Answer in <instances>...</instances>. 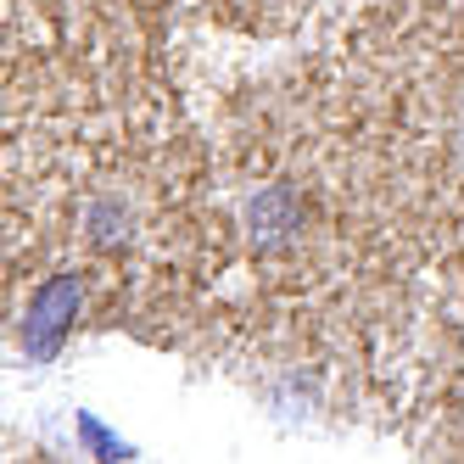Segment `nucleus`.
I'll return each instance as SVG.
<instances>
[{
	"label": "nucleus",
	"instance_id": "obj_1",
	"mask_svg": "<svg viewBox=\"0 0 464 464\" xmlns=\"http://www.w3.org/2000/svg\"><path fill=\"white\" fill-rule=\"evenodd\" d=\"M79 303H84V280L73 269H62L45 285H34L28 314H23V353L34 363H51L62 353V342H68V330L79 319Z\"/></svg>",
	"mask_w": 464,
	"mask_h": 464
},
{
	"label": "nucleus",
	"instance_id": "obj_2",
	"mask_svg": "<svg viewBox=\"0 0 464 464\" xmlns=\"http://www.w3.org/2000/svg\"><path fill=\"white\" fill-rule=\"evenodd\" d=\"M296 229H303V208H296V190L291 185H263L252 202H246V236H252V246L257 252H275V246H285Z\"/></svg>",
	"mask_w": 464,
	"mask_h": 464
},
{
	"label": "nucleus",
	"instance_id": "obj_3",
	"mask_svg": "<svg viewBox=\"0 0 464 464\" xmlns=\"http://www.w3.org/2000/svg\"><path fill=\"white\" fill-rule=\"evenodd\" d=\"M84 229H90V246L95 252H112L129 241V208H123V196H95L90 213H84Z\"/></svg>",
	"mask_w": 464,
	"mask_h": 464
},
{
	"label": "nucleus",
	"instance_id": "obj_4",
	"mask_svg": "<svg viewBox=\"0 0 464 464\" xmlns=\"http://www.w3.org/2000/svg\"><path fill=\"white\" fill-rule=\"evenodd\" d=\"M79 437L95 448V459H135V448H129V442H118V437H112V430H107L102 420H95L90 409H79Z\"/></svg>",
	"mask_w": 464,
	"mask_h": 464
}]
</instances>
